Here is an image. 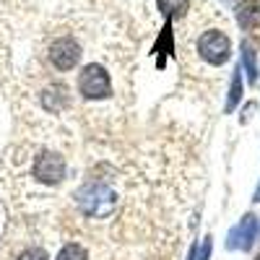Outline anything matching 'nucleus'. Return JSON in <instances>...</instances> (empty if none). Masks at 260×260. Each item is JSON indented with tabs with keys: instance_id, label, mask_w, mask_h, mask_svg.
I'll return each mask as SVG.
<instances>
[{
	"instance_id": "f257e3e1",
	"label": "nucleus",
	"mask_w": 260,
	"mask_h": 260,
	"mask_svg": "<svg viewBox=\"0 0 260 260\" xmlns=\"http://www.w3.org/2000/svg\"><path fill=\"white\" fill-rule=\"evenodd\" d=\"M76 203H78L81 213L89 216V219H107V216L115 211L117 195L104 182H86L76 192Z\"/></svg>"
},
{
	"instance_id": "f03ea898",
	"label": "nucleus",
	"mask_w": 260,
	"mask_h": 260,
	"mask_svg": "<svg viewBox=\"0 0 260 260\" xmlns=\"http://www.w3.org/2000/svg\"><path fill=\"white\" fill-rule=\"evenodd\" d=\"M198 55L208 65H224L232 57V42L224 31L211 29V31L201 34V39H198Z\"/></svg>"
},
{
	"instance_id": "7ed1b4c3",
	"label": "nucleus",
	"mask_w": 260,
	"mask_h": 260,
	"mask_svg": "<svg viewBox=\"0 0 260 260\" xmlns=\"http://www.w3.org/2000/svg\"><path fill=\"white\" fill-rule=\"evenodd\" d=\"M78 89L86 99H107L112 94V83H110V73H107L99 62L86 65L78 76Z\"/></svg>"
},
{
	"instance_id": "20e7f679",
	"label": "nucleus",
	"mask_w": 260,
	"mask_h": 260,
	"mask_svg": "<svg viewBox=\"0 0 260 260\" xmlns=\"http://www.w3.org/2000/svg\"><path fill=\"white\" fill-rule=\"evenodd\" d=\"M31 172H34V177L39 182L57 185L65 177V159L60 154H55V151H42V154L37 156V161H34V169Z\"/></svg>"
},
{
	"instance_id": "39448f33",
	"label": "nucleus",
	"mask_w": 260,
	"mask_h": 260,
	"mask_svg": "<svg viewBox=\"0 0 260 260\" xmlns=\"http://www.w3.org/2000/svg\"><path fill=\"white\" fill-rule=\"evenodd\" d=\"M255 234H257V216L255 213H245L240 221H237L226 237V247L229 250H252L255 245Z\"/></svg>"
},
{
	"instance_id": "423d86ee",
	"label": "nucleus",
	"mask_w": 260,
	"mask_h": 260,
	"mask_svg": "<svg viewBox=\"0 0 260 260\" xmlns=\"http://www.w3.org/2000/svg\"><path fill=\"white\" fill-rule=\"evenodd\" d=\"M78 60H81V47H78V42L71 39V37L57 39L55 45L50 47V62L55 65L57 71H71V68H76Z\"/></svg>"
},
{
	"instance_id": "0eeeda50",
	"label": "nucleus",
	"mask_w": 260,
	"mask_h": 260,
	"mask_svg": "<svg viewBox=\"0 0 260 260\" xmlns=\"http://www.w3.org/2000/svg\"><path fill=\"white\" fill-rule=\"evenodd\" d=\"M234 16L242 31H252L260 26V3L257 0H242V3H237Z\"/></svg>"
},
{
	"instance_id": "6e6552de",
	"label": "nucleus",
	"mask_w": 260,
	"mask_h": 260,
	"mask_svg": "<svg viewBox=\"0 0 260 260\" xmlns=\"http://www.w3.org/2000/svg\"><path fill=\"white\" fill-rule=\"evenodd\" d=\"M156 8L161 11V16L167 21H175V18H182L190 8V0H156Z\"/></svg>"
},
{
	"instance_id": "1a4fd4ad",
	"label": "nucleus",
	"mask_w": 260,
	"mask_h": 260,
	"mask_svg": "<svg viewBox=\"0 0 260 260\" xmlns=\"http://www.w3.org/2000/svg\"><path fill=\"white\" fill-rule=\"evenodd\" d=\"M242 65L247 68V78L250 83L255 86L257 83V55H255V47H252V42H242Z\"/></svg>"
},
{
	"instance_id": "9d476101",
	"label": "nucleus",
	"mask_w": 260,
	"mask_h": 260,
	"mask_svg": "<svg viewBox=\"0 0 260 260\" xmlns=\"http://www.w3.org/2000/svg\"><path fill=\"white\" fill-rule=\"evenodd\" d=\"M242 102V71L237 68L234 71V78H232V86H229V99H226V115H232L234 112V107Z\"/></svg>"
},
{
	"instance_id": "9b49d317",
	"label": "nucleus",
	"mask_w": 260,
	"mask_h": 260,
	"mask_svg": "<svg viewBox=\"0 0 260 260\" xmlns=\"http://www.w3.org/2000/svg\"><path fill=\"white\" fill-rule=\"evenodd\" d=\"M45 107L50 112H60L62 107H65V86H52L50 91H45Z\"/></svg>"
},
{
	"instance_id": "f8f14e48",
	"label": "nucleus",
	"mask_w": 260,
	"mask_h": 260,
	"mask_svg": "<svg viewBox=\"0 0 260 260\" xmlns=\"http://www.w3.org/2000/svg\"><path fill=\"white\" fill-rule=\"evenodd\" d=\"M57 260H89V252H86L81 245L71 242V245H65L57 255Z\"/></svg>"
},
{
	"instance_id": "ddd939ff",
	"label": "nucleus",
	"mask_w": 260,
	"mask_h": 260,
	"mask_svg": "<svg viewBox=\"0 0 260 260\" xmlns=\"http://www.w3.org/2000/svg\"><path fill=\"white\" fill-rule=\"evenodd\" d=\"M18 260H50V257H47V252L42 247H29V250H24L18 255Z\"/></svg>"
},
{
	"instance_id": "4468645a",
	"label": "nucleus",
	"mask_w": 260,
	"mask_h": 260,
	"mask_svg": "<svg viewBox=\"0 0 260 260\" xmlns=\"http://www.w3.org/2000/svg\"><path fill=\"white\" fill-rule=\"evenodd\" d=\"M211 250H213V240L206 237L203 245H201V252H198V260H211Z\"/></svg>"
},
{
	"instance_id": "2eb2a0df",
	"label": "nucleus",
	"mask_w": 260,
	"mask_h": 260,
	"mask_svg": "<svg viewBox=\"0 0 260 260\" xmlns=\"http://www.w3.org/2000/svg\"><path fill=\"white\" fill-rule=\"evenodd\" d=\"M255 203H260V185H257V190H255Z\"/></svg>"
},
{
	"instance_id": "dca6fc26",
	"label": "nucleus",
	"mask_w": 260,
	"mask_h": 260,
	"mask_svg": "<svg viewBox=\"0 0 260 260\" xmlns=\"http://www.w3.org/2000/svg\"><path fill=\"white\" fill-rule=\"evenodd\" d=\"M255 260H260V255H257V257H255Z\"/></svg>"
},
{
	"instance_id": "f3484780",
	"label": "nucleus",
	"mask_w": 260,
	"mask_h": 260,
	"mask_svg": "<svg viewBox=\"0 0 260 260\" xmlns=\"http://www.w3.org/2000/svg\"><path fill=\"white\" fill-rule=\"evenodd\" d=\"M257 242H260V240H257Z\"/></svg>"
}]
</instances>
